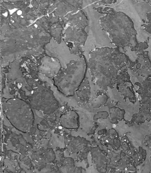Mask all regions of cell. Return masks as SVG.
<instances>
[{"label":"cell","mask_w":151,"mask_h":173,"mask_svg":"<svg viewBox=\"0 0 151 173\" xmlns=\"http://www.w3.org/2000/svg\"><path fill=\"white\" fill-rule=\"evenodd\" d=\"M97 12L104 14L99 19L102 29L107 33L111 43L116 47H129L132 51L138 50L139 44L137 31L131 19L124 13L109 7H93Z\"/></svg>","instance_id":"6da1fadb"},{"label":"cell","mask_w":151,"mask_h":173,"mask_svg":"<svg viewBox=\"0 0 151 173\" xmlns=\"http://www.w3.org/2000/svg\"><path fill=\"white\" fill-rule=\"evenodd\" d=\"M89 54L88 67L91 73L96 74V82L99 84H112L111 78H116L119 70L126 71L132 62L118 47H96Z\"/></svg>","instance_id":"7a4b0ae2"},{"label":"cell","mask_w":151,"mask_h":173,"mask_svg":"<svg viewBox=\"0 0 151 173\" xmlns=\"http://www.w3.org/2000/svg\"><path fill=\"white\" fill-rule=\"evenodd\" d=\"M65 31V41L70 53H82V47L86 44L88 33L86 31L89 20L81 9L76 13L70 14L68 17Z\"/></svg>","instance_id":"3957f363"},{"label":"cell","mask_w":151,"mask_h":173,"mask_svg":"<svg viewBox=\"0 0 151 173\" xmlns=\"http://www.w3.org/2000/svg\"><path fill=\"white\" fill-rule=\"evenodd\" d=\"M67 67L59 72L54 82L59 89L66 95H72L83 79L88 64L85 56L81 55L77 60H71Z\"/></svg>","instance_id":"277c9868"},{"label":"cell","mask_w":151,"mask_h":173,"mask_svg":"<svg viewBox=\"0 0 151 173\" xmlns=\"http://www.w3.org/2000/svg\"><path fill=\"white\" fill-rule=\"evenodd\" d=\"M51 90L43 86L42 89H38V91H35L30 98L32 106L47 113L55 111L58 106V101Z\"/></svg>","instance_id":"5b68a950"},{"label":"cell","mask_w":151,"mask_h":173,"mask_svg":"<svg viewBox=\"0 0 151 173\" xmlns=\"http://www.w3.org/2000/svg\"><path fill=\"white\" fill-rule=\"evenodd\" d=\"M131 69L145 79L151 77V62L148 56L141 51Z\"/></svg>","instance_id":"8992f818"},{"label":"cell","mask_w":151,"mask_h":173,"mask_svg":"<svg viewBox=\"0 0 151 173\" xmlns=\"http://www.w3.org/2000/svg\"><path fill=\"white\" fill-rule=\"evenodd\" d=\"M147 22L143 25L147 32L151 34V12L148 13L147 17Z\"/></svg>","instance_id":"52a82bcc"},{"label":"cell","mask_w":151,"mask_h":173,"mask_svg":"<svg viewBox=\"0 0 151 173\" xmlns=\"http://www.w3.org/2000/svg\"><path fill=\"white\" fill-rule=\"evenodd\" d=\"M107 98V96L105 95H100L91 100L92 103L93 104H96L99 103H103L106 100Z\"/></svg>","instance_id":"ba28073f"},{"label":"cell","mask_w":151,"mask_h":173,"mask_svg":"<svg viewBox=\"0 0 151 173\" xmlns=\"http://www.w3.org/2000/svg\"><path fill=\"white\" fill-rule=\"evenodd\" d=\"M116 0H100L98 2H96L94 3L95 4H99V5H104L105 4H114L117 2Z\"/></svg>","instance_id":"9c48e42d"},{"label":"cell","mask_w":151,"mask_h":173,"mask_svg":"<svg viewBox=\"0 0 151 173\" xmlns=\"http://www.w3.org/2000/svg\"><path fill=\"white\" fill-rule=\"evenodd\" d=\"M22 14V11L21 10H19L17 12V14L18 15H20Z\"/></svg>","instance_id":"30bf717a"},{"label":"cell","mask_w":151,"mask_h":173,"mask_svg":"<svg viewBox=\"0 0 151 173\" xmlns=\"http://www.w3.org/2000/svg\"><path fill=\"white\" fill-rule=\"evenodd\" d=\"M113 127H115V126H116V125H115V124H114V125H113Z\"/></svg>","instance_id":"8fae6325"},{"label":"cell","mask_w":151,"mask_h":173,"mask_svg":"<svg viewBox=\"0 0 151 173\" xmlns=\"http://www.w3.org/2000/svg\"><path fill=\"white\" fill-rule=\"evenodd\" d=\"M106 141L107 142H109V141H108V140H106Z\"/></svg>","instance_id":"7c38bea8"}]
</instances>
